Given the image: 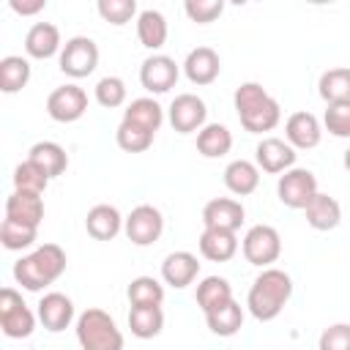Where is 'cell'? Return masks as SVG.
I'll use <instances>...</instances> for the list:
<instances>
[{
	"mask_svg": "<svg viewBox=\"0 0 350 350\" xmlns=\"http://www.w3.org/2000/svg\"><path fill=\"white\" fill-rule=\"evenodd\" d=\"M235 112L241 126L249 134H262V131H273L282 120V107L279 101L260 85V82H241L235 88L232 96Z\"/></svg>",
	"mask_w": 350,
	"mask_h": 350,
	"instance_id": "obj_1",
	"label": "cell"
},
{
	"mask_svg": "<svg viewBox=\"0 0 350 350\" xmlns=\"http://www.w3.org/2000/svg\"><path fill=\"white\" fill-rule=\"evenodd\" d=\"M290 295H293L290 273L271 265V268H262L257 273V279L252 282L249 295H246V306H249L254 320L268 323V320H276L282 314V309L290 301Z\"/></svg>",
	"mask_w": 350,
	"mask_h": 350,
	"instance_id": "obj_2",
	"label": "cell"
},
{
	"mask_svg": "<svg viewBox=\"0 0 350 350\" xmlns=\"http://www.w3.org/2000/svg\"><path fill=\"white\" fill-rule=\"evenodd\" d=\"M66 252L57 243H44L14 262V279L30 293H38L57 282L66 271Z\"/></svg>",
	"mask_w": 350,
	"mask_h": 350,
	"instance_id": "obj_3",
	"label": "cell"
},
{
	"mask_svg": "<svg viewBox=\"0 0 350 350\" xmlns=\"http://www.w3.org/2000/svg\"><path fill=\"white\" fill-rule=\"evenodd\" d=\"M74 331L82 350H123V334L118 323L98 306L85 309L77 317Z\"/></svg>",
	"mask_w": 350,
	"mask_h": 350,
	"instance_id": "obj_4",
	"label": "cell"
},
{
	"mask_svg": "<svg viewBox=\"0 0 350 350\" xmlns=\"http://www.w3.org/2000/svg\"><path fill=\"white\" fill-rule=\"evenodd\" d=\"M36 317L30 306L22 301V295L14 287L0 290V328L8 339H25L36 331Z\"/></svg>",
	"mask_w": 350,
	"mask_h": 350,
	"instance_id": "obj_5",
	"label": "cell"
},
{
	"mask_svg": "<svg viewBox=\"0 0 350 350\" xmlns=\"http://www.w3.org/2000/svg\"><path fill=\"white\" fill-rule=\"evenodd\" d=\"M241 252H243L246 262H252L257 268H271V262H276L282 254V235L271 224H254L246 230V235L241 241Z\"/></svg>",
	"mask_w": 350,
	"mask_h": 350,
	"instance_id": "obj_6",
	"label": "cell"
},
{
	"mask_svg": "<svg viewBox=\"0 0 350 350\" xmlns=\"http://www.w3.org/2000/svg\"><path fill=\"white\" fill-rule=\"evenodd\" d=\"M57 66L63 74L74 77V79H82V77H90L98 66V46L90 36H74L63 44L60 49V57H57Z\"/></svg>",
	"mask_w": 350,
	"mask_h": 350,
	"instance_id": "obj_7",
	"label": "cell"
},
{
	"mask_svg": "<svg viewBox=\"0 0 350 350\" xmlns=\"http://www.w3.org/2000/svg\"><path fill=\"white\" fill-rule=\"evenodd\" d=\"M276 194H279V202L293 208V211H304L312 197L317 194V178L312 170H304V167H293L287 172L279 175V183H276Z\"/></svg>",
	"mask_w": 350,
	"mask_h": 350,
	"instance_id": "obj_8",
	"label": "cell"
},
{
	"mask_svg": "<svg viewBox=\"0 0 350 350\" xmlns=\"http://www.w3.org/2000/svg\"><path fill=\"white\" fill-rule=\"evenodd\" d=\"M123 232H126V238H129L134 246H150V243H156V241L161 238V232H164V216H161V211H159L156 205L142 202V205H137V208L126 216Z\"/></svg>",
	"mask_w": 350,
	"mask_h": 350,
	"instance_id": "obj_9",
	"label": "cell"
},
{
	"mask_svg": "<svg viewBox=\"0 0 350 350\" xmlns=\"http://www.w3.org/2000/svg\"><path fill=\"white\" fill-rule=\"evenodd\" d=\"M167 118L178 134H191V131H200L205 126L208 107L197 93H178L167 109Z\"/></svg>",
	"mask_w": 350,
	"mask_h": 350,
	"instance_id": "obj_10",
	"label": "cell"
},
{
	"mask_svg": "<svg viewBox=\"0 0 350 350\" xmlns=\"http://www.w3.org/2000/svg\"><path fill=\"white\" fill-rule=\"evenodd\" d=\"M46 112L57 123H74L88 112V93L79 85H60L46 96Z\"/></svg>",
	"mask_w": 350,
	"mask_h": 350,
	"instance_id": "obj_11",
	"label": "cell"
},
{
	"mask_svg": "<svg viewBox=\"0 0 350 350\" xmlns=\"http://www.w3.org/2000/svg\"><path fill=\"white\" fill-rule=\"evenodd\" d=\"M295 148L279 137H262L254 148V164L268 175H282L295 167Z\"/></svg>",
	"mask_w": 350,
	"mask_h": 350,
	"instance_id": "obj_12",
	"label": "cell"
},
{
	"mask_svg": "<svg viewBox=\"0 0 350 350\" xmlns=\"http://www.w3.org/2000/svg\"><path fill=\"white\" fill-rule=\"evenodd\" d=\"M178 77H180V68H178V63L170 55H150L139 66V82H142V88L148 93H156V96L159 93H167L170 88H175Z\"/></svg>",
	"mask_w": 350,
	"mask_h": 350,
	"instance_id": "obj_13",
	"label": "cell"
},
{
	"mask_svg": "<svg viewBox=\"0 0 350 350\" xmlns=\"http://www.w3.org/2000/svg\"><path fill=\"white\" fill-rule=\"evenodd\" d=\"M246 219V211L238 200L232 197H213L205 202L202 208V224L205 227H213V230H230V232H238L241 224Z\"/></svg>",
	"mask_w": 350,
	"mask_h": 350,
	"instance_id": "obj_14",
	"label": "cell"
},
{
	"mask_svg": "<svg viewBox=\"0 0 350 350\" xmlns=\"http://www.w3.org/2000/svg\"><path fill=\"white\" fill-rule=\"evenodd\" d=\"M221 71L219 52L211 46H194L183 60V74L191 85H211Z\"/></svg>",
	"mask_w": 350,
	"mask_h": 350,
	"instance_id": "obj_15",
	"label": "cell"
},
{
	"mask_svg": "<svg viewBox=\"0 0 350 350\" xmlns=\"http://www.w3.org/2000/svg\"><path fill=\"white\" fill-rule=\"evenodd\" d=\"M323 137V126L312 112H293L284 123V139L295 148V150H309L317 148Z\"/></svg>",
	"mask_w": 350,
	"mask_h": 350,
	"instance_id": "obj_16",
	"label": "cell"
},
{
	"mask_svg": "<svg viewBox=\"0 0 350 350\" xmlns=\"http://www.w3.org/2000/svg\"><path fill=\"white\" fill-rule=\"evenodd\" d=\"M36 314H38V320H41V325H44L46 331L60 334V331H66V328L71 325V320H74V304H71V298L63 295V293H46V295H41Z\"/></svg>",
	"mask_w": 350,
	"mask_h": 350,
	"instance_id": "obj_17",
	"label": "cell"
},
{
	"mask_svg": "<svg viewBox=\"0 0 350 350\" xmlns=\"http://www.w3.org/2000/svg\"><path fill=\"white\" fill-rule=\"evenodd\" d=\"M197 273H200L197 257H194L191 252H183V249L167 254L164 262H161V279H164V284H170V287H175V290L189 287V284L197 279Z\"/></svg>",
	"mask_w": 350,
	"mask_h": 350,
	"instance_id": "obj_18",
	"label": "cell"
},
{
	"mask_svg": "<svg viewBox=\"0 0 350 350\" xmlns=\"http://www.w3.org/2000/svg\"><path fill=\"white\" fill-rule=\"evenodd\" d=\"M5 219L19 221V224L38 227L41 219H44V200H41V194L14 189L11 197L5 200Z\"/></svg>",
	"mask_w": 350,
	"mask_h": 350,
	"instance_id": "obj_19",
	"label": "cell"
},
{
	"mask_svg": "<svg viewBox=\"0 0 350 350\" xmlns=\"http://www.w3.org/2000/svg\"><path fill=\"white\" fill-rule=\"evenodd\" d=\"M123 216H120V211L115 208V205H107V202H98V205H93L90 211H88V216H85V230H88V235L90 238H96V241H112L120 230H123Z\"/></svg>",
	"mask_w": 350,
	"mask_h": 350,
	"instance_id": "obj_20",
	"label": "cell"
},
{
	"mask_svg": "<svg viewBox=\"0 0 350 350\" xmlns=\"http://www.w3.org/2000/svg\"><path fill=\"white\" fill-rule=\"evenodd\" d=\"M304 216H306V224H309L312 230L328 232V230L339 227V221H342V205H339L336 197L317 191V194L312 197V202L304 208Z\"/></svg>",
	"mask_w": 350,
	"mask_h": 350,
	"instance_id": "obj_21",
	"label": "cell"
},
{
	"mask_svg": "<svg viewBox=\"0 0 350 350\" xmlns=\"http://www.w3.org/2000/svg\"><path fill=\"white\" fill-rule=\"evenodd\" d=\"M60 49H63V44H60V30H57V25H52V22H36V25L27 30V36H25V52H27L30 57H36V60H46V57L57 55Z\"/></svg>",
	"mask_w": 350,
	"mask_h": 350,
	"instance_id": "obj_22",
	"label": "cell"
},
{
	"mask_svg": "<svg viewBox=\"0 0 350 350\" xmlns=\"http://www.w3.org/2000/svg\"><path fill=\"white\" fill-rule=\"evenodd\" d=\"M200 254L211 262H227L235 257L238 252V235L230 232V230H213V227H205L200 232Z\"/></svg>",
	"mask_w": 350,
	"mask_h": 350,
	"instance_id": "obj_23",
	"label": "cell"
},
{
	"mask_svg": "<svg viewBox=\"0 0 350 350\" xmlns=\"http://www.w3.org/2000/svg\"><path fill=\"white\" fill-rule=\"evenodd\" d=\"M224 186L235 197H246V194L257 191V186H260V167L254 161H246V159L230 161L224 167Z\"/></svg>",
	"mask_w": 350,
	"mask_h": 350,
	"instance_id": "obj_24",
	"label": "cell"
},
{
	"mask_svg": "<svg viewBox=\"0 0 350 350\" xmlns=\"http://www.w3.org/2000/svg\"><path fill=\"white\" fill-rule=\"evenodd\" d=\"M167 33H170V27H167V19H164L161 11H156V8L139 11V16H137V38H139V44L145 49H161L167 44Z\"/></svg>",
	"mask_w": 350,
	"mask_h": 350,
	"instance_id": "obj_25",
	"label": "cell"
},
{
	"mask_svg": "<svg viewBox=\"0 0 350 350\" xmlns=\"http://www.w3.org/2000/svg\"><path fill=\"white\" fill-rule=\"evenodd\" d=\"M197 306L202 309V314H211L221 306H227L232 301V287L224 276H205L197 284Z\"/></svg>",
	"mask_w": 350,
	"mask_h": 350,
	"instance_id": "obj_26",
	"label": "cell"
},
{
	"mask_svg": "<svg viewBox=\"0 0 350 350\" xmlns=\"http://www.w3.org/2000/svg\"><path fill=\"white\" fill-rule=\"evenodd\" d=\"M232 148V131L224 123H205L197 131V150L205 159H221Z\"/></svg>",
	"mask_w": 350,
	"mask_h": 350,
	"instance_id": "obj_27",
	"label": "cell"
},
{
	"mask_svg": "<svg viewBox=\"0 0 350 350\" xmlns=\"http://www.w3.org/2000/svg\"><path fill=\"white\" fill-rule=\"evenodd\" d=\"M27 159H30L33 164H38L49 178L63 175L66 167H68V153H66L57 142H52V139H41V142H36V145L27 150Z\"/></svg>",
	"mask_w": 350,
	"mask_h": 350,
	"instance_id": "obj_28",
	"label": "cell"
},
{
	"mask_svg": "<svg viewBox=\"0 0 350 350\" xmlns=\"http://www.w3.org/2000/svg\"><path fill=\"white\" fill-rule=\"evenodd\" d=\"M123 120L137 123V126H142V129H148V131L156 134V131L161 129V123H164V109H161V104H159L156 98L142 96V98H134V101L123 109Z\"/></svg>",
	"mask_w": 350,
	"mask_h": 350,
	"instance_id": "obj_29",
	"label": "cell"
},
{
	"mask_svg": "<svg viewBox=\"0 0 350 350\" xmlns=\"http://www.w3.org/2000/svg\"><path fill=\"white\" fill-rule=\"evenodd\" d=\"M129 328L137 339H153L164 328L161 306H131L129 309Z\"/></svg>",
	"mask_w": 350,
	"mask_h": 350,
	"instance_id": "obj_30",
	"label": "cell"
},
{
	"mask_svg": "<svg viewBox=\"0 0 350 350\" xmlns=\"http://www.w3.org/2000/svg\"><path fill=\"white\" fill-rule=\"evenodd\" d=\"M317 90H320V98L325 104L350 101V68L347 66H339V68L323 71V77L317 82Z\"/></svg>",
	"mask_w": 350,
	"mask_h": 350,
	"instance_id": "obj_31",
	"label": "cell"
},
{
	"mask_svg": "<svg viewBox=\"0 0 350 350\" xmlns=\"http://www.w3.org/2000/svg\"><path fill=\"white\" fill-rule=\"evenodd\" d=\"M30 82V60L22 55H5L0 60V90L19 93Z\"/></svg>",
	"mask_w": 350,
	"mask_h": 350,
	"instance_id": "obj_32",
	"label": "cell"
},
{
	"mask_svg": "<svg viewBox=\"0 0 350 350\" xmlns=\"http://www.w3.org/2000/svg\"><path fill=\"white\" fill-rule=\"evenodd\" d=\"M205 323H208L211 334H216V336H235L243 328V306L232 298L227 306L205 314Z\"/></svg>",
	"mask_w": 350,
	"mask_h": 350,
	"instance_id": "obj_33",
	"label": "cell"
},
{
	"mask_svg": "<svg viewBox=\"0 0 350 350\" xmlns=\"http://www.w3.org/2000/svg\"><path fill=\"white\" fill-rule=\"evenodd\" d=\"M131 306H161L164 301V284L153 276H134L126 290Z\"/></svg>",
	"mask_w": 350,
	"mask_h": 350,
	"instance_id": "obj_34",
	"label": "cell"
},
{
	"mask_svg": "<svg viewBox=\"0 0 350 350\" xmlns=\"http://www.w3.org/2000/svg\"><path fill=\"white\" fill-rule=\"evenodd\" d=\"M153 137H156L153 131H148L137 123H129V120H120V126L115 131V142L126 153H145L153 145Z\"/></svg>",
	"mask_w": 350,
	"mask_h": 350,
	"instance_id": "obj_35",
	"label": "cell"
},
{
	"mask_svg": "<svg viewBox=\"0 0 350 350\" xmlns=\"http://www.w3.org/2000/svg\"><path fill=\"white\" fill-rule=\"evenodd\" d=\"M36 235H38V227H30V224H19L11 219H3V224H0V243L8 252H22V249L33 246Z\"/></svg>",
	"mask_w": 350,
	"mask_h": 350,
	"instance_id": "obj_36",
	"label": "cell"
},
{
	"mask_svg": "<svg viewBox=\"0 0 350 350\" xmlns=\"http://www.w3.org/2000/svg\"><path fill=\"white\" fill-rule=\"evenodd\" d=\"M49 175L38 167V164H33L30 159H25L22 164H16V170H14V189H19V191H36V194H44V189L49 186Z\"/></svg>",
	"mask_w": 350,
	"mask_h": 350,
	"instance_id": "obj_37",
	"label": "cell"
},
{
	"mask_svg": "<svg viewBox=\"0 0 350 350\" xmlns=\"http://www.w3.org/2000/svg\"><path fill=\"white\" fill-rule=\"evenodd\" d=\"M93 96H96V101H98L104 109H115V107H123V104H126L129 90H126V82H123L120 77L109 74V77H101V79L96 82Z\"/></svg>",
	"mask_w": 350,
	"mask_h": 350,
	"instance_id": "obj_38",
	"label": "cell"
},
{
	"mask_svg": "<svg viewBox=\"0 0 350 350\" xmlns=\"http://www.w3.org/2000/svg\"><path fill=\"white\" fill-rule=\"evenodd\" d=\"M96 11H98V16H101L104 22H109V25H115V27H120V25L131 22L134 16H139L134 0H98Z\"/></svg>",
	"mask_w": 350,
	"mask_h": 350,
	"instance_id": "obj_39",
	"label": "cell"
},
{
	"mask_svg": "<svg viewBox=\"0 0 350 350\" xmlns=\"http://www.w3.org/2000/svg\"><path fill=\"white\" fill-rule=\"evenodd\" d=\"M323 126L328 129V134H334L339 139H350V101L328 104L325 115H323Z\"/></svg>",
	"mask_w": 350,
	"mask_h": 350,
	"instance_id": "obj_40",
	"label": "cell"
},
{
	"mask_svg": "<svg viewBox=\"0 0 350 350\" xmlns=\"http://www.w3.org/2000/svg\"><path fill=\"white\" fill-rule=\"evenodd\" d=\"M183 11H186V16H189L191 22L208 25V22H213L216 16H221L224 0H186V3H183Z\"/></svg>",
	"mask_w": 350,
	"mask_h": 350,
	"instance_id": "obj_41",
	"label": "cell"
},
{
	"mask_svg": "<svg viewBox=\"0 0 350 350\" xmlns=\"http://www.w3.org/2000/svg\"><path fill=\"white\" fill-rule=\"evenodd\" d=\"M317 350H350V323L328 325L317 339Z\"/></svg>",
	"mask_w": 350,
	"mask_h": 350,
	"instance_id": "obj_42",
	"label": "cell"
},
{
	"mask_svg": "<svg viewBox=\"0 0 350 350\" xmlns=\"http://www.w3.org/2000/svg\"><path fill=\"white\" fill-rule=\"evenodd\" d=\"M8 5H11V11H16L22 16H33L46 8V0H8Z\"/></svg>",
	"mask_w": 350,
	"mask_h": 350,
	"instance_id": "obj_43",
	"label": "cell"
},
{
	"mask_svg": "<svg viewBox=\"0 0 350 350\" xmlns=\"http://www.w3.org/2000/svg\"><path fill=\"white\" fill-rule=\"evenodd\" d=\"M342 164H345V170L350 172V145H347V150H345V156H342Z\"/></svg>",
	"mask_w": 350,
	"mask_h": 350,
	"instance_id": "obj_44",
	"label": "cell"
}]
</instances>
